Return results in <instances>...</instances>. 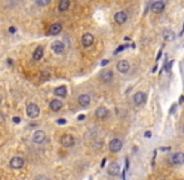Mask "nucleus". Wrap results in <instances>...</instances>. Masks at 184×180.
<instances>
[{"label": "nucleus", "instance_id": "4468645a", "mask_svg": "<svg viewBox=\"0 0 184 180\" xmlns=\"http://www.w3.org/2000/svg\"><path fill=\"white\" fill-rule=\"evenodd\" d=\"M90 102H92V99L88 94H82V95H79V98H78V103L83 108L89 107V105H90Z\"/></svg>", "mask_w": 184, "mask_h": 180}, {"label": "nucleus", "instance_id": "c85d7f7f", "mask_svg": "<svg viewBox=\"0 0 184 180\" xmlns=\"http://www.w3.org/2000/svg\"><path fill=\"white\" fill-rule=\"evenodd\" d=\"M124 48H125V46H119V48H118V50L115 51V54H117V53H120V51H122V50L124 49Z\"/></svg>", "mask_w": 184, "mask_h": 180}, {"label": "nucleus", "instance_id": "0eeeda50", "mask_svg": "<svg viewBox=\"0 0 184 180\" xmlns=\"http://www.w3.org/2000/svg\"><path fill=\"white\" fill-rule=\"evenodd\" d=\"M9 165L12 169H15V170H18V169H22L23 165H24V159L20 158V156H14L12 160H10Z\"/></svg>", "mask_w": 184, "mask_h": 180}, {"label": "nucleus", "instance_id": "f03ea898", "mask_svg": "<svg viewBox=\"0 0 184 180\" xmlns=\"http://www.w3.org/2000/svg\"><path fill=\"white\" fill-rule=\"evenodd\" d=\"M122 148H123V141L118 139V138H115V139H112L109 143V150L112 151V153H118L122 150Z\"/></svg>", "mask_w": 184, "mask_h": 180}, {"label": "nucleus", "instance_id": "423d86ee", "mask_svg": "<svg viewBox=\"0 0 184 180\" xmlns=\"http://www.w3.org/2000/svg\"><path fill=\"white\" fill-rule=\"evenodd\" d=\"M46 140V135L43 130H36L34 135H33V141L35 143V144H38V145H41V144H44Z\"/></svg>", "mask_w": 184, "mask_h": 180}, {"label": "nucleus", "instance_id": "7ed1b4c3", "mask_svg": "<svg viewBox=\"0 0 184 180\" xmlns=\"http://www.w3.org/2000/svg\"><path fill=\"white\" fill-rule=\"evenodd\" d=\"M146 102V94L143 91H136L133 96V103L136 107H141Z\"/></svg>", "mask_w": 184, "mask_h": 180}, {"label": "nucleus", "instance_id": "c756f323", "mask_svg": "<svg viewBox=\"0 0 184 180\" xmlns=\"http://www.w3.org/2000/svg\"><path fill=\"white\" fill-rule=\"evenodd\" d=\"M83 119H85V115H79L78 116V120H83Z\"/></svg>", "mask_w": 184, "mask_h": 180}, {"label": "nucleus", "instance_id": "393cba45", "mask_svg": "<svg viewBox=\"0 0 184 180\" xmlns=\"http://www.w3.org/2000/svg\"><path fill=\"white\" fill-rule=\"evenodd\" d=\"M34 180H49L46 176H43V175H38V176H35Z\"/></svg>", "mask_w": 184, "mask_h": 180}, {"label": "nucleus", "instance_id": "aec40b11", "mask_svg": "<svg viewBox=\"0 0 184 180\" xmlns=\"http://www.w3.org/2000/svg\"><path fill=\"white\" fill-rule=\"evenodd\" d=\"M61 31V24L60 23H55V24H53L50 26V29H49V34L51 35H58Z\"/></svg>", "mask_w": 184, "mask_h": 180}, {"label": "nucleus", "instance_id": "72a5a7b5", "mask_svg": "<svg viewBox=\"0 0 184 180\" xmlns=\"http://www.w3.org/2000/svg\"><path fill=\"white\" fill-rule=\"evenodd\" d=\"M179 103L182 104V103H184V96H180V100H179Z\"/></svg>", "mask_w": 184, "mask_h": 180}, {"label": "nucleus", "instance_id": "39448f33", "mask_svg": "<svg viewBox=\"0 0 184 180\" xmlns=\"http://www.w3.org/2000/svg\"><path fill=\"white\" fill-rule=\"evenodd\" d=\"M128 20V14L124 12V10H120V12H117L114 14V22L119 24V25H123L127 23Z\"/></svg>", "mask_w": 184, "mask_h": 180}, {"label": "nucleus", "instance_id": "1a4fd4ad", "mask_svg": "<svg viewBox=\"0 0 184 180\" xmlns=\"http://www.w3.org/2000/svg\"><path fill=\"white\" fill-rule=\"evenodd\" d=\"M165 9V3L162 1V0H158V1H154L153 4H152L150 6V10L155 14H160L163 13V10Z\"/></svg>", "mask_w": 184, "mask_h": 180}, {"label": "nucleus", "instance_id": "a878e982", "mask_svg": "<svg viewBox=\"0 0 184 180\" xmlns=\"http://www.w3.org/2000/svg\"><path fill=\"white\" fill-rule=\"evenodd\" d=\"M15 31H17V29H15L14 26H10V28H9V33H10V34H14Z\"/></svg>", "mask_w": 184, "mask_h": 180}, {"label": "nucleus", "instance_id": "5701e85b", "mask_svg": "<svg viewBox=\"0 0 184 180\" xmlns=\"http://www.w3.org/2000/svg\"><path fill=\"white\" fill-rule=\"evenodd\" d=\"M49 75H50V74H49L48 70H43V71H41V74H40V80H41V81L48 80V79H49Z\"/></svg>", "mask_w": 184, "mask_h": 180}, {"label": "nucleus", "instance_id": "bb28decb", "mask_svg": "<svg viewBox=\"0 0 184 180\" xmlns=\"http://www.w3.org/2000/svg\"><path fill=\"white\" fill-rule=\"evenodd\" d=\"M13 121L15 124H18V123H20V118H18V116H15V118H13Z\"/></svg>", "mask_w": 184, "mask_h": 180}, {"label": "nucleus", "instance_id": "f704fd0d", "mask_svg": "<svg viewBox=\"0 0 184 180\" xmlns=\"http://www.w3.org/2000/svg\"><path fill=\"white\" fill-rule=\"evenodd\" d=\"M182 131H183V134H184V124H183V126H182Z\"/></svg>", "mask_w": 184, "mask_h": 180}, {"label": "nucleus", "instance_id": "2f4dec72", "mask_svg": "<svg viewBox=\"0 0 184 180\" xmlns=\"http://www.w3.org/2000/svg\"><path fill=\"white\" fill-rule=\"evenodd\" d=\"M160 150H163V151H168V150H170V148H162Z\"/></svg>", "mask_w": 184, "mask_h": 180}, {"label": "nucleus", "instance_id": "412c9836", "mask_svg": "<svg viewBox=\"0 0 184 180\" xmlns=\"http://www.w3.org/2000/svg\"><path fill=\"white\" fill-rule=\"evenodd\" d=\"M163 38H164V40H167V41H172V40H174L175 34L173 30H165L164 33H163Z\"/></svg>", "mask_w": 184, "mask_h": 180}, {"label": "nucleus", "instance_id": "2eb2a0df", "mask_svg": "<svg viewBox=\"0 0 184 180\" xmlns=\"http://www.w3.org/2000/svg\"><path fill=\"white\" fill-rule=\"evenodd\" d=\"M120 171V168L117 163H112V164H109V166L107 168V173L109 174L110 176H117L118 174Z\"/></svg>", "mask_w": 184, "mask_h": 180}, {"label": "nucleus", "instance_id": "ddd939ff", "mask_svg": "<svg viewBox=\"0 0 184 180\" xmlns=\"http://www.w3.org/2000/svg\"><path fill=\"white\" fill-rule=\"evenodd\" d=\"M113 78H114V74L112 70H109V69H105V70H103L100 73V80L103 83H110L113 80Z\"/></svg>", "mask_w": 184, "mask_h": 180}, {"label": "nucleus", "instance_id": "f8f14e48", "mask_svg": "<svg viewBox=\"0 0 184 180\" xmlns=\"http://www.w3.org/2000/svg\"><path fill=\"white\" fill-rule=\"evenodd\" d=\"M64 49H65L64 43L60 40H55L54 43L51 44V50L54 51L55 54H63V53H64Z\"/></svg>", "mask_w": 184, "mask_h": 180}, {"label": "nucleus", "instance_id": "473e14b6", "mask_svg": "<svg viewBox=\"0 0 184 180\" xmlns=\"http://www.w3.org/2000/svg\"><path fill=\"white\" fill-rule=\"evenodd\" d=\"M108 63H109V60H104V61L102 63V65H105V64H108Z\"/></svg>", "mask_w": 184, "mask_h": 180}, {"label": "nucleus", "instance_id": "6ab92c4d", "mask_svg": "<svg viewBox=\"0 0 184 180\" xmlns=\"http://www.w3.org/2000/svg\"><path fill=\"white\" fill-rule=\"evenodd\" d=\"M54 94L56 96H60V98H65L66 94H68V90H66V86L65 85H61V86H58L55 90H54Z\"/></svg>", "mask_w": 184, "mask_h": 180}, {"label": "nucleus", "instance_id": "f3484780", "mask_svg": "<svg viewBox=\"0 0 184 180\" xmlns=\"http://www.w3.org/2000/svg\"><path fill=\"white\" fill-rule=\"evenodd\" d=\"M61 108H63V103L60 102V100H58V99L51 100L50 104H49V109L53 110V112H59Z\"/></svg>", "mask_w": 184, "mask_h": 180}, {"label": "nucleus", "instance_id": "b1692460", "mask_svg": "<svg viewBox=\"0 0 184 180\" xmlns=\"http://www.w3.org/2000/svg\"><path fill=\"white\" fill-rule=\"evenodd\" d=\"M50 3V0H36V5L38 6H45Z\"/></svg>", "mask_w": 184, "mask_h": 180}, {"label": "nucleus", "instance_id": "c9c22d12", "mask_svg": "<svg viewBox=\"0 0 184 180\" xmlns=\"http://www.w3.org/2000/svg\"><path fill=\"white\" fill-rule=\"evenodd\" d=\"M0 103H1V99H0Z\"/></svg>", "mask_w": 184, "mask_h": 180}, {"label": "nucleus", "instance_id": "7c9ffc66", "mask_svg": "<svg viewBox=\"0 0 184 180\" xmlns=\"http://www.w3.org/2000/svg\"><path fill=\"white\" fill-rule=\"evenodd\" d=\"M150 135H152V134H150V131H146V133L144 134V136H145V138H149Z\"/></svg>", "mask_w": 184, "mask_h": 180}, {"label": "nucleus", "instance_id": "9d476101", "mask_svg": "<svg viewBox=\"0 0 184 180\" xmlns=\"http://www.w3.org/2000/svg\"><path fill=\"white\" fill-rule=\"evenodd\" d=\"M170 163L174 164V165H182V164H184V153L178 151L175 154H173L170 158Z\"/></svg>", "mask_w": 184, "mask_h": 180}, {"label": "nucleus", "instance_id": "a211bd4d", "mask_svg": "<svg viewBox=\"0 0 184 180\" xmlns=\"http://www.w3.org/2000/svg\"><path fill=\"white\" fill-rule=\"evenodd\" d=\"M43 55H44V48L43 46H38L34 50V53H33V59L35 61H39V60H41Z\"/></svg>", "mask_w": 184, "mask_h": 180}, {"label": "nucleus", "instance_id": "dca6fc26", "mask_svg": "<svg viewBox=\"0 0 184 180\" xmlns=\"http://www.w3.org/2000/svg\"><path fill=\"white\" fill-rule=\"evenodd\" d=\"M95 116H97L98 119H100V120L107 119L108 116H109V110H108L107 108H104V107L98 108V109L95 110Z\"/></svg>", "mask_w": 184, "mask_h": 180}, {"label": "nucleus", "instance_id": "6e6552de", "mask_svg": "<svg viewBox=\"0 0 184 180\" xmlns=\"http://www.w3.org/2000/svg\"><path fill=\"white\" fill-rule=\"evenodd\" d=\"M117 70L120 74H127L130 70V64L128 60H119L117 64Z\"/></svg>", "mask_w": 184, "mask_h": 180}, {"label": "nucleus", "instance_id": "4be33fe9", "mask_svg": "<svg viewBox=\"0 0 184 180\" xmlns=\"http://www.w3.org/2000/svg\"><path fill=\"white\" fill-rule=\"evenodd\" d=\"M69 6H70L69 0H61V1L59 3V10L60 12H66V10L69 9Z\"/></svg>", "mask_w": 184, "mask_h": 180}, {"label": "nucleus", "instance_id": "9b49d317", "mask_svg": "<svg viewBox=\"0 0 184 180\" xmlns=\"http://www.w3.org/2000/svg\"><path fill=\"white\" fill-rule=\"evenodd\" d=\"M94 43V36L93 34L90 33H85L83 36H82V45L84 48H89V46H92Z\"/></svg>", "mask_w": 184, "mask_h": 180}, {"label": "nucleus", "instance_id": "20e7f679", "mask_svg": "<svg viewBox=\"0 0 184 180\" xmlns=\"http://www.w3.org/2000/svg\"><path fill=\"white\" fill-rule=\"evenodd\" d=\"M60 144L64 146V148H71L73 145L75 144V139L74 136L70 135V134H65L60 138Z\"/></svg>", "mask_w": 184, "mask_h": 180}, {"label": "nucleus", "instance_id": "f257e3e1", "mask_svg": "<svg viewBox=\"0 0 184 180\" xmlns=\"http://www.w3.org/2000/svg\"><path fill=\"white\" fill-rule=\"evenodd\" d=\"M26 114H28V116L30 119H35V118H38L39 114H40V109L36 104L30 103L28 107H26Z\"/></svg>", "mask_w": 184, "mask_h": 180}, {"label": "nucleus", "instance_id": "cd10ccee", "mask_svg": "<svg viewBox=\"0 0 184 180\" xmlns=\"http://www.w3.org/2000/svg\"><path fill=\"white\" fill-rule=\"evenodd\" d=\"M65 123H66L65 119H59V120H58V124H65Z\"/></svg>", "mask_w": 184, "mask_h": 180}]
</instances>
